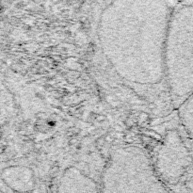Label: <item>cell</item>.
<instances>
[{"mask_svg":"<svg viewBox=\"0 0 193 193\" xmlns=\"http://www.w3.org/2000/svg\"><path fill=\"white\" fill-rule=\"evenodd\" d=\"M172 8L168 0H112L98 25L101 50L123 80L165 82L164 48Z\"/></svg>","mask_w":193,"mask_h":193,"instance_id":"cell-1","label":"cell"},{"mask_svg":"<svg viewBox=\"0 0 193 193\" xmlns=\"http://www.w3.org/2000/svg\"><path fill=\"white\" fill-rule=\"evenodd\" d=\"M165 83L177 108L193 92V4L172 10L164 48Z\"/></svg>","mask_w":193,"mask_h":193,"instance_id":"cell-2","label":"cell"},{"mask_svg":"<svg viewBox=\"0 0 193 193\" xmlns=\"http://www.w3.org/2000/svg\"><path fill=\"white\" fill-rule=\"evenodd\" d=\"M152 163L156 174L167 186H177L183 182L187 184L191 178L193 143L182 127L166 132Z\"/></svg>","mask_w":193,"mask_h":193,"instance_id":"cell-3","label":"cell"},{"mask_svg":"<svg viewBox=\"0 0 193 193\" xmlns=\"http://www.w3.org/2000/svg\"><path fill=\"white\" fill-rule=\"evenodd\" d=\"M177 109L180 125L193 143V92L183 101Z\"/></svg>","mask_w":193,"mask_h":193,"instance_id":"cell-4","label":"cell"},{"mask_svg":"<svg viewBox=\"0 0 193 193\" xmlns=\"http://www.w3.org/2000/svg\"><path fill=\"white\" fill-rule=\"evenodd\" d=\"M184 193H193V175L191 176V178L187 182L186 188H185Z\"/></svg>","mask_w":193,"mask_h":193,"instance_id":"cell-5","label":"cell"}]
</instances>
